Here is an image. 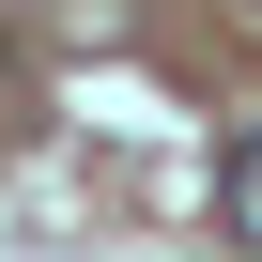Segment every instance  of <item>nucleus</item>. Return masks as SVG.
<instances>
[{"mask_svg":"<svg viewBox=\"0 0 262 262\" xmlns=\"http://www.w3.org/2000/svg\"><path fill=\"white\" fill-rule=\"evenodd\" d=\"M216 216H231V247H262V123H247L231 170H216Z\"/></svg>","mask_w":262,"mask_h":262,"instance_id":"obj_1","label":"nucleus"}]
</instances>
